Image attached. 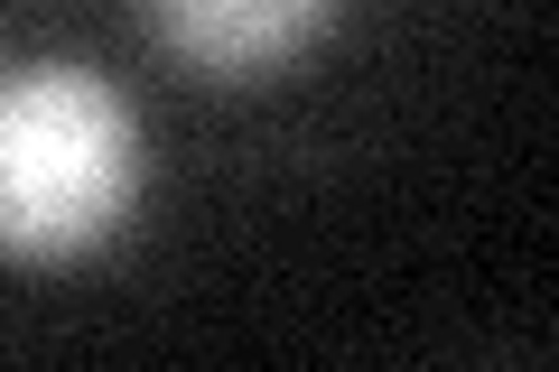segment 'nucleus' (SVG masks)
<instances>
[{
  "label": "nucleus",
  "instance_id": "obj_2",
  "mask_svg": "<svg viewBox=\"0 0 559 372\" xmlns=\"http://www.w3.org/2000/svg\"><path fill=\"white\" fill-rule=\"evenodd\" d=\"M150 10V38L187 65V75L215 84H261L280 65H299L308 47L336 28L345 0H140Z\"/></svg>",
  "mask_w": 559,
  "mask_h": 372
},
{
  "label": "nucleus",
  "instance_id": "obj_1",
  "mask_svg": "<svg viewBox=\"0 0 559 372\" xmlns=\"http://www.w3.org/2000/svg\"><path fill=\"white\" fill-rule=\"evenodd\" d=\"M150 196V131L112 75L38 57L0 75V261H94Z\"/></svg>",
  "mask_w": 559,
  "mask_h": 372
}]
</instances>
